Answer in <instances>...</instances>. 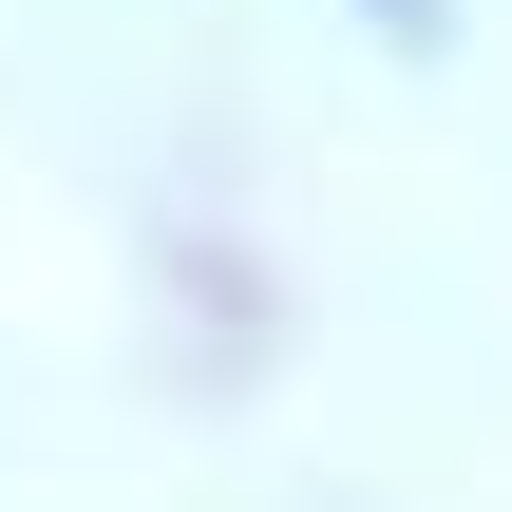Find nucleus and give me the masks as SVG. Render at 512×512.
<instances>
[{
	"label": "nucleus",
	"instance_id": "1",
	"mask_svg": "<svg viewBox=\"0 0 512 512\" xmlns=\"http://www.w3.org/2000/svg\"><path fill=\"white\" fill-rule=\"evenodd\" d=\"M380 38H456V0H380Z\"/></svg>",
	"mask_w": 512,
	"mask_h": 512
}]
</instances>
